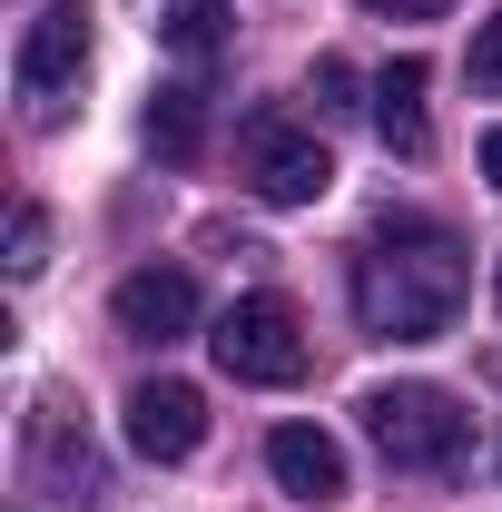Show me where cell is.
Instances as JSON below:
<instances>
[{
    "label": "cell",
    "mask_w": 502,
    "mask_h": 512,
    "mask_svg": "<svg viewBox=\"0 0 502 512\" xmlns=\"http://www.w3.org/2000/svg\"><path fill=\"white\" fill-rule=\"evenodd\" d=\"M463 286H473V266H463V237L443 227V217H375V237L355 247V325L384 335V345H424L443 325L463 316Z\"/></svg>",
    "instance_id": "1"
},
{
    "label": "cell",
    "mask_w": 502,
    "mask_h": 512,
    "mask_svg": "<svg viewBox=\"0 0 502 512\" xmlns=\"http://www.w3.org/2000/svg\"><path fill=\"white\" fill-rule=\"evenodd\" d=\"M365 434L394 473H453L473 453V414L443 384H375L365 394Z\"/></svg>",
    "instance_id": "2"
},
{
    "label": "cell",
    "mask_w": 502,
    "mask_h": 512,
    "mask_svg": "<svg viewBox=\"0 0 502 512\" xmlns=\"http://www.w3.org/2000/svg\"><path fill=\"white\" fill-rule=\"evenodd\" d=\"M207 355H217L227 384H296L306 375V316L286 296H237L207 335Z\"/></svg>",
    "instance_id": "3"
},
{
    "label": "cell",
    "mask_w": 502,
    "mask_h": 512,
    "mask_svg": "<svg viewBox=\"0 0 502 512\" xmlns=\"http://www.w3.org/2000/svg\"><path fill=\"white\" fill-rule=\"evenodd\" d=\"M79 69H89V10H79V0H50V10L20 30V50H10V89L30 99V119H60V99L79 89Z\"/></svg>",
    "instance_id": "4"
},
{
    "label": "cell",
    "mask_w": 502,
    "mask_h": 512,
    "mask_svg": "<svg viewBox=\"0 0 502 512\" xmlns=\"http://www.w3.org/2000/svg\"><path fill=\"white\" fill-rule=\"evenodd\" d=\"M247 188L266 197V207H315V197L335 188V158H325V138H315V128L256 119V128H247Z\"/></svg>",
    "instance_id": "5"
},
{
    "label": "cell",
    "mask_w": 502,
    "mask_h": 512,
    "mask_svg": "<svg viewBox=\"0 0 502 512\" xmlns=\"http://www.w3.org/2000/svg\"><path fill=\"white\" fill-rule=\"evenodd\" d=\"M128 444L148 453V463H188V453L207 444V394L178 384V375H148L128 394Z\"/></svg>",
    "instance_id": "6"
},
{
    "label": "cell",
    "mask_w": 502,
    "mask_h": 512,
    "mask_svg": "<svg viewBox=\"0 0 502 512\" xmlns=\"http://www.w3.org/2000/svg\"><path fill=\"white\" fill-rule=\"evenodd\" d=\"M109 316H119V335H138V345H178L197 325V276L188 266H138V276H119Z\"/></svg>",
    "instance_id": "7"
},
{
    "label": "cell",
    "mask_w": 502,
    "mask_h": 512,
    "mask_svg": "<svg viewBox=\"0 0 502 512\" xmlns=\"http://www.w3.org/2000/svg\"><path fill=\"white\" fill-rule=\"evenodd\" d=\"M266 473H276V493H296V503H345V444L325 434V424H276L266 434Z\"/></svg>",
    "instance_id": "8"
},
{
    "label": "cell",
    "mask_w": 502,
    "mask_h": 512,
    "mask_svg": "<svg viewBox=\"0 0 502 512\" xmlns=\"http://www.w3.org/2000/svg\"><path fill=\"white\" fill-rule=\"evenodd\" d=\"M375 138L394 158H424L434 148V119H424V60H394L375 79Z\"/></svg>",
    "instance_id": "9"
},
{
    "label": "cell",
    "mask_w": 502,
    "mask_h": 512,
    "mask_svg": "<svg viewBox=\"0 0 502 512\" xmlns=\"http://www.w3.org/2000/svg\"><path fill=\"white\" fill-rule=\"evenodd\" d=\"M30 463H40V483L99 493V453H89V434H69V414H60V404H40V414H30Z\"/></svg>",
    "instance_id": "10"
},
{
    "label": "cell",
    "mask_w": 502,
    "mask_h": 512,
    "mask_svg": "<svg viewBox=\"0 0 502 512\" xmlns=\"http://www.w3.org/2000/svg\"><path fill=\"white\" fill-rule=\"evenodd\" d=\"M148 148H158V158H178V168L207 148V99H197L188 79H168V89L148 99Z\"/></svg>",
    "instance_id": "11"
},
{
    "label": "cell",
    "mask_w": 502,
    "mask_h": 512,
    "mask_svg": "<svg viewBox=\"0 0 502 512\" xmlns=\"http://www.w3.org/2000/svg\"><path fill=\"white\" fill-rule=\"evenodd\" d=\"M158 30H168V50H178V60H207V50L227 40V30H217V0H168V20H158Z\"/></svg>",
    "instance_id": "12"
},
{
    "label": "cell",
    "mask_w": 502,
    "mask_h": 512,
    "mask_svg": "<svg viewBox=\"0 0 502 512\" xmlns=\"http://www.w3.org/2000/svg\"><path fill=\"white\" fill-rule=\"evenodd\" d=\"M40 266H50V217L10 207V276H40Z\"/></svg>",
    "instance_id": "13"
},
{
    "label": "cell",
    "mask_w": 502,
    "mask_h": 512,
    "mask_svg": "<svg viewBox=\"0 0 502 512\" xmlns=\"http://www.w3.org/2000/svg\"><path fill=\"white\" fill-rule=\"evenodd\" d=\"M463 69H473V89H483V99H502V10L473 30V60H463Z\"/></svg>",
    "instance_id": "14"
},
{
    "label": "cell",
    "mask_w": 502,
    "mask_h": 512,
    "mask_svg": "<svg viewBox=\"0 0 502 512\" xmlns=\"http://www.w3.org/2000/svg\"><path fill=\"white\" fill-rule=\"evenodd\" d=\"M315 109H355V69L345 60H315Z\"/></svg>",
    "instance_id": "15"
},
{
    "label": "cell",
    "mask_w": 502,
    "mask_h": 512,
    "mask_svg": "<svg viewBox=\"0 0 502 512\" xmlns=\"http://www.w3.org/2000/svg\"><path fill=\"white\" fill-rule=\"evenodd\" d=\"M365 10H375V20H443L453 0H365Z\"/></svg>",
    "instance_id": "16"
},
{
    "label": "cell",
    "mask_w": 502,
    "mask_h": 512,
    "mask_svg": "<svg viewBox=\"0 0 502 512\" xmlns=\"http://www.w3.org/2000/svg\"><path fill=\"white\" fill-rule=\"evenodd\" d=\"M483 178L502 188V128H483Z\"/></svg>",
    "instance_id": "17"
},
{
    "label": "cell",
    "mask_w": 502,
    "mask_h": 512,
    "mask_svg": "<svg viewBox=\"0 0 502 512\" xmlns=\"http://www.w3.org/2000/svg\"><path fill=\"white\" fill-rule=\"evenodd\" d=\"M493 296H502V266H493Z\"/></svg>",
    "instance_id": "18"
}]
</instances>
